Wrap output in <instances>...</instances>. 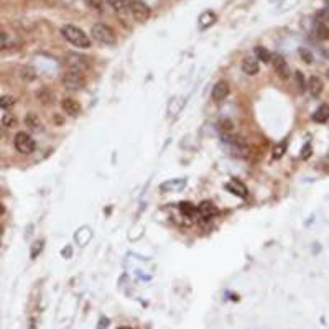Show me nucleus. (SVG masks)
<instances>
[{
	"mask_svg": "<svg viewBox=\"0 0 329 329\" xmlns=\"http://www.w3.org/2000/svg\"><path fill=\"white\" fill-rule=\"evenodd\" d=\"M17 122H19V121H17V117L14 116V114H10V112H7L2 117V125H4V127H15Z\"/></svg>",
	"mask_w": 329,
	"mask_h": 329,
	"instance_id": "24",
	"label": "nucleus"
},
{
	"mask_svg": "<svg viewBox=\"0 0 329 329\" xmlns=\"http://www.w3.org/2000/svg\"><path fill=\"white\" fill-rule=\"evenodd\" d=\"M229 84H227L226 81H219V82H216L214 84V87H212V92H211V97H212V100L214 102H223V100L229 95Z\"/></svg>",
	"mask_w": 329,
	"mask_h": 329,
	"instance_id": "8",
	"label": "nucleus"
},
{
	"mask_svg": "<svg viewBox=\"0 0 329 329\" xmlns=\"http://www.w3.org/2000/svg\"><path fill=\"white\" fill-rule=\"evenodd\" d=\"M117 329H132V327H127V326H121V327H117Z\"/></svg>",
	"mask_w": 329,
	"mask_h": 329,
	"instance_id": "36",
	"label": "nucleus"
},
{
	"mask_svg": "<svg viewBox=\"0 0 329 329\" xmlns=\"http://www.w3.org/2000/svg\"><path fill=\"white\" fill-rule=\"evenodd\" d=\"M295 79H296L298 89H300V91L303 92L304 89H306V81H304V76H303L301 71H296V73H295Z\"/></svg>",
	"mask_w": 329,
	"mask_h": 329,
	"instance_id": "27",
	"label": "nucleus"
},
{
	"mask_svg": "<svg viewBox=\"0 0 329 329\" xmlns=\"http://www.w3.org/2000/svg\"><path fill=\"white\" fill-rule=\"evenodd\" d=\"M216 14L211 10H206V12H202L201 17H199V28L201 30H206L209 27H212L214 23H216Z\"/></svg>",
	"mask_w": 329,
	"mask_h": 329,
	"instance_id": "14",
	"label": "nucleus"
},
{
	"mask_svg": "<svg viewBox=\"0 0 329 329\" xmlns=\"http://www.w3.org/2000/svg\"><path fill=\"white\" fill-rule=\"evenodd\" d=\"M0 137H2V129H0Z\"/></svg>",
	"mask_w": 329,
	"mask_h": 329,
	"instance_id": "37",
	"label": "nucleus"
},
{
	"mask_svg": "<svg viewBox=\"0 0 329 329\" xmlns=\"http://www.w3.org/2000/svg\"><path fill=\"white\" fill-rule=\"evenodd\" d=\"M329 119V107L327 105H321L318 111L313 114V121L318 124H324Z\"/></svg>",
	"mask_w": 329,
	"mask_h": 329,
	"instance_id": "16",
	"label": "nucleus"
},
{
	"mask_svg": "<svg viewBox=\"0 0 329 329\" xmlns=\"http://www.w3.org/2000/svg\"><path fill=\"white\" fill-rule=\"evenodd\" d=\"M107 326H109V321H107L105 318H102L99 321V326H97V329H105Z\"/></svg>",
	"mask_w": 329,
	"mask_h": 329,
	"instance_id": "33",
	"label": "nucleus"
},
{
	"mask_svg": "<svg viewBox=\"0 0 329 329\" xmlns=\"http://www.w3.org/2000/svg\"><path fill=\"white\" fill-rule=\"evenodd\" d=\"M270 61L273 63V68L275 71L278 73L280 77H283V79H286V77L290 76L288 73V64H286V61L283 59V56H280V55H272V59Z\"/></svg>",
	"mask_w": 329,
	"mask_h": 329,
	"instance_id": "10",
	"label": "nucleus"
},
{
	"mask_svg": "<svg viewBox=\"0 0 329 329\" xmlns=\"http://www.w3.org/2000/svg\"><path fill=\"white\" fill-rule=\"evenodd\" d=\"M179 212L183 214V217H188V219H194L197 216V207L189 201H183L178 204Z\"/></svg>",
	"mask_w": 329,
	"mask_h": 329,
	"instance_id": "13",
	"label": "nucleus"
},
{
	"mask_svg": "<svg viewBox=\"0 0 329 329\" xmlns=\"http://www.w3.org/2000/svg\"><path fill=\"white\" fill-rule=\"evenodd\" d=\"M327 77H329V71H327Z\"/></svg>",
	"mask_w": 329,
	"mask_h": 329,
	"instance_id": "39",
	"label": "nucleus"
},
{
	"mask_svg": "<svg viewBox=\"0 0 329 329\" xmlns=\"http://www.w3.org/2000/svg\"><path fill=\"white\" fill-rule=\"evenodd\" d=\"M326 2H327V5H329V0H326Z\"/></svg>",
	"mask_w": 329,
	"mask_h": 329,
	"instance_id": "38",
	"label": "nucleus"
},
{
	"mask_svg": "<svg viewBox=\"0 0 329 329\" xmlns=\"http://www.w3.org/2000/svg\"><path fill=\"white\" fill-rule=\"evenodd\" d=\"M311 155V143H306V145L303 147V152H301V158L303 160H306L308 157Z\"/></svg>",
	"mask_w": 329,
	"mask_h": 329,
	"instance_id": "31",
	"label": "nucleus"
},
{
	"mask_svg": "<svg viewBox=\"0 0 329 329\" xmlns=\"http://www.w3.org/2000/svg\"><path fill=\"white\" fill-rule=\"evenodd\" d=\"M61 35L69 41L71 45L76 46V48H81V50H87L91 48V38L87 37L84 30H81L79 27L76 25H64L61 28Z\"/></svg>",
	"mask_w": 329,
	"mask_h": 329,
	"instance_id": "1",
	"label": "nucleus"
},
{
	"mask_svg": "<svg viewBox=\"0 0 329 329\" xmlns=\"http://www.w3.org/2000/svg\"><path fill=\"white\" fill-rule=\"evenodd\" d=\"M86 5L92 10H102V0H84Z\"/></svg>",
	"mask_w": 329,
	"mask_h": 329,
	"instance_id": "28",
	"label": "nucleus"
},
{
	"mask_svg": "<svg viewBox=\"0 0 329 329\" xmlns=\"http://www.w3.org/2000/svg\"><path fill=\"white\" fill-rule=\"evenodd\" d=\"M4 234V227H2V224H0V236Z\"/></svg>",
	"mask_w": 329,
	"mask_h": 329,
	"instance_id": "35",
	"label": "nucleus"
},
{
	"mask_svg": "<svg viewBox=\"0 0 329 329\" xmlns=\"http://www.w3.org/2000/svg\"><path fill=\"white\" fill-rule=\"evenodd\" d=\"M314 35H316V38H319V40H327L329 38V28L322 22H316Z\"/></svg>",
	"mask_w": 329,
	"mask_h": 329,
	"instance_id": "19",
	"label": "nucleus"
},
{
	"mask_svg": "<svg viewBox=\"0 0 329 329\" xmlns=\"http://www.w3.org/2000/svg\"><path fill=\"white\" fill-rule=\"evenodd\" d=\"M4 212H5V207H4L2 204H0V216H2V214H4Z\"/></svg>",
	"mask_w": 329,
	"mask_h": 329,
	"instance_id": "34",
	"label": "nucleus"
},
{
	"mask_svg": "<svg viewBox=\"0 0 329 329\" xmlns=\"http://www.w3.org/2000/svg\"><path fill=\"white\" fill-rule=\"evenodd\" d=\"M226 189L229 191V193L239 196V197L247 196V188H245V184L239 181V179H231V181L226 184Z\"/></svg>",
	"mask_w": 329,
	"mask_h": 329,
	"instance_id": "12",
	"label": "nucleus"
},
{
	"mask_svg": "<svg viewBox=\"0 0 329 329\" xmlns=\"http://www.w3.org/2000/svg\"><path fill=\"white\" fill-rule=\"evenodd\" d=\"M107 4L117 12V14H124L125 10L129 9V2L127 0H107Z\"/></svg>",
	"mask_w": 329,
	"mask_h": 329,
	"instance_id": "20",
	"label": "nucleus"
},
{
	"mask_svg": "<svg viewBox=\"0 0 329 329\" xmlns=\"http://www.w3.org/2000/svg\"><path fill=\"white\" fill-rule=\"evenodd\" d=\"M306 87H308V91H309L311 95H313V97H318V95L322 92V82H321V79L318 76H311Z\"/></svg>",
	"mask_w": 329,
	"mask_h": 329,
	"instance_id": "15",
	"label": "nucleus"
},
{
	"mask_svg": "<svg viewBox=\"0 0 329 329\" xmlns=\"http://www.w3.org/2000/svg\"><path fill=\"white\" fill-rule=\"evenodd\" d=\"M25 125H27L28 129H32V130H41V122H40V119H38V116H35L33 112L27 114V117H25Z\"/></svg>",
	"mask_w": 329,
	"mask_h": 329,
	"instance_id": "18",
	"label": "nucleus"
},
{
	"mask_svg": "<svg viewBox=\"0 0 329 329\" xmlns=\"http://www.w3.org/2000/svg\"><path fill=\"white\" fill-rule=\"evenodd\" d=\"M61 107H63V111L71 117H74L81 112V104L73 97H64L61 100Z\"/></svg>",
	"mask_w": 329,
	"mask_h": 329,
	"instance_id": "11",
	"label": "nucleus"
},
{
	"mask_svg": "<svg viewBox=\"0 0 329 329\" xmlns=\"http://www.w3.org/2000/svg\"><path fill=\"white\" fill-rule=\"evenodd\" d=\"M20 77L25 81H33L35 77H37V73H35V69H32V68H23L20 71Z\"/></svg>",
	"mask_w": 329,
	"mask_h": 329,
	"instance_id": "25",
	"label": "nucleus"
},
{
	"mask_svg": "<svg viewBox=\"0 0 329 329\" xmlns=\"http://www.w3.org/2000/svg\"><path fill=\"white\" fill-rule=\"evenodd\" d=\"M14 145L15 150L22 153V155H32L37 148V143L32 139V135L27 134V132H19L14 139Z\"/></svg>",
	"mask_w": 329,
	"mask_h": 329,
	"instance_id": "3",
	"label": "nucleus"
},
{
	"mask_svg": "<svg viewBox=\"0 0 329 329\" xmlns=\"http://www.w3.org/2000/svg\"><path fill=\"white\" fill-rule=\"evenodd\" d=\"M91 37L100 45H107L112 46L116 45V35H114V30L111 27H107L105 23H95L91 28Z\"/></svg>",
	"mask_w": 329,
	"mask_h": 329,
	"instance_id": "2",
	"label": "nucleus"
},
{
	"mask_svg": "<svg viewBox=\"0 0 329 329\" xmlns=\"http://www.w3.org/2000/svg\"><path fill=\"white\" fill-rule=\"evenodd\" d=\"M14 105H15V97H12V95H4V97H0V107H2L4 111H10Z\"/></svg>",
	"mask_w": 329,
	"mask_h": 329,
	"instance_id": "22",
	"label": "nucleus"
},
{
	"mask_svg": "<svg viewBox=\"0 0 329 329\" xmlns=\"http://www.w3.org/2000/svg\"><path fill=\"white\" fill-rule=\"evenodd\" d=\"M41 249H43V242H41V241L37 242V247H35V245H33V249H32V257H33V259L40 254V250H41Z\"/></svg>",
	"mask_w": 329,
	"mask_h": 329,
	"instance_id": "32",
	"label": "nucleus"
},
{
	"mask_svg": "<svg viewBox=\"0 0 329 329\" xmlns=\"http://www.w3.org/2000/svg\"><path fill=\"white\" fill-rule=\"evenodd\" d=\"M64 64L69 71H77V73H84L89 68V59L79 53H68L64 56Z\"/></svg>",
	"mask_w": 329,
	"mask_h": 329,
	"instance_id": "5",
	"label": "nucleus"
},
{
	"mask_svg": "<svg viewBox=\"0 0 329 329\" xmlns=\"http://www.w3.org/2000/svg\"><path fill=\"white\" fill-rule=\"evenodd\" d=\"M9 45V35L7 33H4V32H0V50H4L5 46Z\"/></svg>",
	"mask_w": 329,
	"mask_h": 329,
	"instance_id": "30",
	"label": "nucleus"
},
{
	"mask_svg": "<svg viewBox=\"0 0 329 329\" xmlns=\"http://www.w3.org/2000/svg\"><path fill=\"white\" fill-rule=\"evenodd\" d=\"M241 66H242V71L247 76H255V74H259V71H260V61L254 56H245L242 59Z\"/></svg>",
	"mask_w": 329,
	"mask_h": 329,
	"instance_id": "9",
	"label": "nucleus"
},
{
	"mask_svg": "<svg viewBox=\"0 0 329 329\" xmlns=\"http://www.w3.org/2000/svg\"><path fill=\"white\" fill-rule=\"evenodd\" d=\"M184 186V181H179V179H171V181H168V183H163L161 184V189L163 191H179Z\"/></svg>",
	"mask_w": 329,
	"mask_h": 329,
	"instance_id": "21",
	"label": "nucleus"
},
{
	"mask_svg": "<svg viewBox=\"0 0 329 329\" xmlns=\"http://www.w3.org/2000/svg\"><path fill=\"white\" fill-rule=\"evenodd\" d=\"M285 150H286V143L285 142L278 143V145L273 148V158L275 160H280L285 155Z\"/></svg>",
	"mask_w": 329,
	"mask_h": 329,
	"instance_id": "26",
	"label": "nucleus"
},
{
	"mask_svg": "<svg viewBox=\"0 0 329 329\" xmlns=\"http://www.w3.org/2000/svg\"><path fill=\"white\" fill-rule=\"evenodd\" d=\"M300 55H301V58L304 59V63H313V55H311L308 50L301 48V50H300Z\"/></svg>",
	"mask_w": 329,
	"mask_h": 329,
	"instance_id": "29",
	"label": "nucleus"
},
{
	"mask_svg": "<svg viewBox=\"0 0 329 329\" xmlns=\"http://www.w3.org/2000/svg\"><path fill=\"white\" fill-rule=\"evenodd\" d=\"M129 10L132 17L137 20V22H147L150 19V7L143 2V0H130L129 2Z\"/></svg>",
	"mask_w": 329,
	"mask_h": 329,
	"instance_id": "6",
	"label": "nucleus"
},
{
	"mask_svg": "<svg viewBox=\"0 0 329 329\" xmlns=\"http://www.w3.org/2000/svg\"><path fill=\"white\" fill-rule=\"evenodd\" d=\"M217 127H219V130L223 132L224 135H227V134H231V132L234 130V124H232L231 121H227V119H224V121H221L217 124Z\"/></svg>",
	"mask_w": 329,
	"mask_h": 329,
	"instance_id": "23",
	"label": "nucleus"
},
{
	"mask_svg": "<svg viewBox=\"0 0 329 329\" xmlns=\"http://www.w3.org/2000/svg\"><path fill=\"white\" fill-rule=\"evenodd\" d=\"M217 214V207L212 201H202L197 206V216L202 221H211Z\"/></svg>",
	"mask_w": 329,
	"mask_h": 329,
	"instance_id": "7",
	"label": "nucleus"
},
{
	"mask_svg": "<svg viewBox=\"0 0 329 329\" xmlns=\"http://www.w3.org/2000/svg\"><path fill=\"white\" fill-rule=\"evenodd\" d=\"M255 58L259 59V61L262 63H270V59H272V53L267 50V48H263V46H255Z\"/></svg>",
	"mask_w": 329,
	"mask_h": 329,
	"instance_id": "17",
	"label": "nucleus"
},
{
	"mask_svg": "<svg viewBox=\"0 0 329 329\" xmlns=\"http://www.w3.org/2000/svg\"><path fill=\"white\" fill-rule=\"evenodd\" d=\"M61 82L68 91H81V89L86 86V79H84V76H82V73L69 71V69L61 76Z\"/></svg>",
	"mask_w": 329,
	"mask_h": 329,
	"instance_id": "4",
	"label": "nucleus"
}]
</instances>
